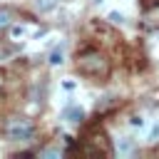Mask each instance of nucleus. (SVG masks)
<instances>
[{
	"mask_svg": "<svg viewBox=\"0 0 159 159\" xmlns=\"http://www.w3.org/2000/svg\"><path fill=\"white\" fill-rule=\"evenodd\" d=\"M40 157H50V159H57V157H62V149L47 147V149H40Z\"/></svg>",
	"mask_w": 159,
	"mask_h": 159,
	"instance_id": "obj_7",
	"label": "nucleus"
},
{
	"mask_svg": "<svg viewBox=\"0 0 159 159\" xmlns=\"http://www.w3.org/2000/svg\"><path fill=\"white\" fill-rule=\"evenodd\" d=\"M50 65H62V47H57V50L50 55Z\"/></svg>",
	"mask_w": 159,
	"mask_h": 159,
	"instance_id": "obj_8",
	"label": "nucleus"
},
{
	"mask_svg": "<svg viewBox=\"0 0 159 159\" xmlns=\"http://www.w3.org/2000/svg\"><path fill=\"white\" fill-rule=\"evenodd\" d=\"M65 119H70V122H82V119H84V112H82L80 107H67V109H65Z\"/></svg>",
	"mask_w": 159,
	"mask_h": 159,
	"instance_id": "obj_5",
	"label": "nucleus"
},
{
	"mask_svg": "<svg viewBox=\"0 0 159 159\" xmlns=\"http://www.w3.org/2000/svg\"><path fill=\"white\" fill-rule=\"evenodd\" d=\"M129 124H132V127H142V124H144V119H142V117H132V119H129Z\"/></svg>",
	"mask_w": 159,
	"mask_h": 159,
	"instance_id": "obj_11",
	"label": "nucleus"
},
{
	"mask_svg": "<svg viewBox=\"0 0 159 159\" xmlns=\"http://www.w3.org/2000/svg\"><path fill=\"white\" fill-rule=\"evenodd\" d=\"M57 5V0H35V10L37 12H50Z\"/></svg>",
	"mask_w": 159,
	"mask_h": 159,
	"instance_id": "obj_6",
	"label": "nucleus"
},
{
	"mask_svg": "<svg viewBox=\"0 0 159 159\" xmlns=\"http://www.w3.org/2000/svg\"><path fill=\"white\" fill-rule=\"evenodd\" d=\"M75 67L82 77H89V80H107L109 72H112V62L107 60V55L94 50V47H87V50L77 52Z\"/></svg>",
	"mask_w": 159,
	"mask_h": 159,
	"instance_id": "obj_1",
	"label": "nucleus"
},
{
	"mask_svg": "<svg viewBox=\"0 0 159 159\" xmlns=\"http://www.w3.org/2000/svg\"><path fill=\"white\" fill-rule=\"evenodd\" d=\"M134 152H137V144H134L132 137H119L117 139V154L119 157H132Z\"/></svg>",
	"mask_w": 159,
	"mask_h": 159,
	"instance_id": "obj_3",
	"label": "nucleus"
},
{
	"mask_svg": "<svg viewBox=\"0 0 159 159\" xmlns=\"http://www.w3.org/2000/svg\"><path fill=\"white\" fill-rule=\"evenodd\" d=\"M12 20H15L12 10H10L7 5H0V32H2V30H7V27L12 25Z\"/></svg>",
	"mask_w": 159,
	"mask_h": 159,
	"instance_id": "obj_4",
	"label": "nucleus"
},
{
	"mask_svg": "<svg viewBox=\"0 0 159 159\" xmlns=\"http://www.w3.org/2000/svg\"><path fill=\"white\" fill-rule=\"evenodd\" d=\"M0 87H2V72H0Z\"/></svg>",
	"mask_w": 159,
	"mask_h": 159,
	"instance_id": "obj_12",
	"label": "nucleus"
},
{
	"mask_svg": "<svg viewBox=\"0 0 159 159\" xmlns=\"http://www.w3.org/2000/svg\"><path fill=\"white\" fill-rule=\"evenodd\" d=\"M159 139V122L154 124V129H152V134H149V142H157Z\"/></svg>",
	"mask_w": 159,
	"mask_h": 159,
	"instance_id": "obj_10",
	"label": "nucleus"
},
{
	"mask_svg": "<svg viewBox=\"0 0 159 159\" xmlns=\"http://www.w3.org/2000/svg\"><path fill=\"white\" fill-rule=\"evenodd\" d=\"M109 22H112V25H122V22H124V15H122V12H109Z\"/></svg>",
	"mask_w": 159,
	"mask_h": 159,
	"instance_id": "obj_9",
	"label": "nucleus"
},
{
	"mask_svg": "<svg viewBox=\"0 0 159 159\" xmlns=\"http://www.w3.org/2000/svg\"><path fill=\"white\" fill-rule=\"evenodd\" d=\"M0 132H2V137H5L7 142H15V144L30 142V139L35 137V122H32L30 117H25V114H12V117H7V119L2 122Z\"/></svg>",
	"mask_w": 159,
	"mask_h": 159,
	"instance_id": "obj_2",
	"label": "nucleus"
}]
</instances>
